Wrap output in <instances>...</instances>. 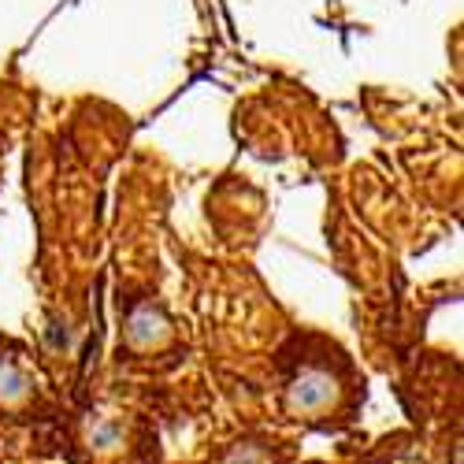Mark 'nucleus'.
Here are the masks:
<instances>
[{"label": "nucleus", "instance_id": "nucleus-1", "mask_svg": "<svg viewBox=\"0 0 464 464\" xmlns=\"http://www.w3.org/2000/svg\"><path fill=\"white\" fill-rule=\"evenodd\" d=\"M334 398H338V386L320 368H304L286 391V405L294 416H324V412H331Z\"/></svg>", "mask_w": 464, "mask_h": 464}]
</instances>
